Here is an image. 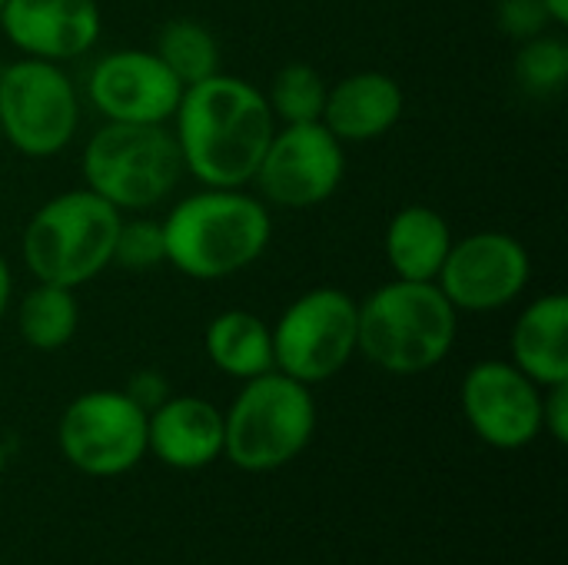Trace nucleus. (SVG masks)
Listing matches in <instances>:
<instances>
[{
	"mask_svg": "<svg viewBox=\"0 0 568 565\" xmlns=\"http://www.w3.org/2000/svg\"><path fill=\"white\" fill-rule=\"evenodd\" d=\"M183 83L143 47L106 50L87 73V100L106 123H170Z\"/></svg>",
	"mask_w": 568,
	"mask_h": 565,
	"instance_id": "obj_13",
	"label": "nucleus"
},
{
	"mask_svg": "<svg viewBox=\"0 0 568 565\" xmlns=\"http://www.w3.org/2000/svg\"><path fill=\"white\" fill-rule=\"evenodd\" d=\"M516 80L529 97H556L568 83V43L562 33H536L519 43Z\"/></svg>",
	"mask_w": 568,
	"mask_h": 565,
	"instance_id": "obj_23",
	"label": "nucleus"
},
{
	"mask_svg": "<svg viewBox=\"0 0 568 565\" xmlns=\"http://www.w3.org/2000/svg\"><path fill=\"white\" fill-rule=\"evenodd\" d=\"M153 53L170 67V73L190 87L220 70V40L216 33L193 17H173L160 27Z\"/></svg>",
	"mask_w": 568,
	"mask_h": 565,
	"instance_id": "obj_21",
	"label": "nucleus"
},
{
	"mask_svg": "<svg viewBox=\"0 0 568 565\" xmlns=\"http://www.w3.org/2000/svg\"><path fill=\"white\" fill-rule=\"evenodd\" d=\"M166 263V243L160 220L150 216H123L113 243V266L126 273H150Z\"/></svg>",
	"mask_w": 568,
	"mask_h": 565,
	"instance_id": "obj_24",
	"label": "nucleus"
},
{
	"mask_svg": "<svg viewBox=\"0 0 568 565\" xmlns=\"http://www.w3.org/2000/svg\"><path fill=\"white\" fill-rule=\"evenodd\" d=\"M126 393L150 413L153 406H160L166 396H170V390H166V383H163V376L160 373H153V370H143V373H136L133 376V383L126 386Z\"/></svg>",
	"mask_w": 568,
	"mask_h": 565,
	"instance_id": "obj_27",
	"label": "nucleus"
},
{
	"mask_svg": "<svg viewBox=\"0 0 568 565\" xmlns=\"http://www.w3.org/2000/svg\"><path fill=\"white\" fill-rule=\"evenodd\" d=\"M346 180V147L316 123H280L253 186L266 206L310 210L326 203Z\"/></svg>",
	"mask_w": 568,
	"mask_h": 565,
	"instance_id": "obj_10",
	"label": "nucleus"
},
{
	"mask_svg": "<svg viewBox=\"0 0 568 565\" xmlns=\"http://www.w3.org/2000/svg\"><path fill=\"white\" fill-rule=\"evenodd\" d=\"M203 350L213 370L230 380H253L273 370V330L250 310H223L206 323Z\"/></svg>",
	"mask_w": 568,
	"mask_h": 565,
	"instance_id": "obj_19",
	"label": "nucleus"
},
{
	"mask_svg": "<svg viewBox=\"0 0 568 565\" xmlns=\"http://www.w3.org/2000/svg\"><path fill=\"white\" fill-rule=\"evenodd\" d=\"M316 433V400L306 383L270 370L243 383L223 413V456L243 473L293 463Z\"/></svg>",
	"mask_w": 568,
	"mask_h": 565,
	"instance_id": "obj_6",
	"label": "nucleus"
},
{
	"mask_svg": "<svg viewBox=\"0 0 568 565\" xmlns=\"http://www.w3.org/2000/svg\"><path fill=\"white\" fill-rule=\"evenodd\" d=\"M83 186L113 210L146 213L160 206L183 176L170 123H100L80 157Z\"/></svg>",
	"mask_w": 568,
	"mask_h": 565,
	"instance_id": "obj_5",
	"label": "nucleus"
},
{
	"mask_svg": "<svg viewBox=\"0 0 568 565\" xmlns=\"http://www.w3.org/2000/svg\"><path fill=\"white\" fill-rule=\"evenodd\" d=\"M542 7L549 10V20L556 30L568 27V0H542Z\"/></svg>",
	"mask_w": 568,
	"mask_h": 565,
	"instance_id": "obj_29",
	"label": "nucleus"
},
{
	"mask_svg": "<svg viewBox=\"0 0 568 565\" xmlns=\"http://www.w3.org/2000/svg\"><path fill=\"white\" fill-rule=\"evenodd\" d=\"M63 460L93 480H113L146 456V410L126 390L80 393L60 416Z\"/></svg>",
	"mask_w": 568,
	"mask_h": 565,
	"instance_id": "obj_9",
	"label": "nucleus"
},
{
	"mask_svg": "<svg viewBox=\"0 0 568 565\" xmlns=\"http://www.w3.org/2000/svg\"><path fill=\"white\" fill-rule=\"evenodd\" d=\"M10 296H13V276H10V263L0 253V323L10 310Z\"/></svg>",
	"mask_w": 568,
	"mask_h": 565,
	"instance_id": "obj_28",
	"label": "nucleus"
},
{
	"mask_svg": "<svg viewBox=\"0 0 568 565\" xmlns=\"http://www.w3.org/2000/svg\"><path fill=\"white\" fill-rule=\"evenodd\" d=\"M459 403L469 430L493 450H526L542 433V386L513 360H479L469 366Z\"/></svg>",
	"mask_w": 568,
	"mask_h": 565,
	"instance_id": "obj_12",
	"label": "nucleus"
},
{
	"mask_svg": "<svg viewBox=\"0 0 568 565\" xmlns=\"http://www.w3.org/2000/svg\"><path fill=\"white\" fill-rule=\"evenodd\" d=\"M276 127L280 123L263 90L223 70L183 87L170 120L183 173H190L200 186L223 190L253 183Z\"/></svg>",
	"mask_w": 568,
	"mask_h": 565,
	"instance_id": "obj_1",
	"label": "nucleus"
},
{
	"mask_svg": "<svg viewBox=\"0 0 568 565\" xmlns=\"http://www.w3.org/2000/svg\"><path fill=\"white\" fill-rule=\"evenodd\" d=\"M3 3H7V0H0V7H3Z\"/></svg>",
	"mask_w": 568,
	"mask_h": 565,
	"instance_id": "obj_31",
	"label": "nucleus"
},
{
	"mask_svg": "<svg viewBox=\"0 0 568 565\" xmlns=\"http://www.w3.org/2000/svg\"><path fill=\"white\" fill-rule=\"evenodd\" d=\"M453 240V226L436 206L409 203L389 216L383 233V253L396 280L436 283Z\"/></svg>",
	"mask_w": 568,
	"mask_h": 565,
	"instance_id": "obj_18",
	"label": "nucleus"
},
{
	"mask_svg": "<svg viewBox=\"0 0 568 565\" xmlns=\"http://www.w3.org/2000/svg\"><path fill=\"white\" fill-rule=\"evenodd\" d=\"M509 360L542 390L568 383V296L542 293L523 306L509 333Z\"/></svg>",
	"mask_w": 568,
	"mask_h": 565,
	"instance_id": "obj_17",
	"label": "nucleus"
},
{
	"mask_svg": "<svg viewBox=\"0 0 568 565\" xmlns=\"http://www.w3.org/2000/svg\"><path fill=\"white\" fill-rule=\"evenodd\" d=\"M532 280L526 243L506 230H476L453 240L436 286L456 313H496L513 306Z\"/></svg>",
	"mask_w": 568,
	"mask_h": 565,
	"instance_id": "obj_11",
	"label": "nucleus"
},
{
	"mask_svg": "<svg viewBox=\"0 0 568 565\" xmlns=\"http://www.w3.org/2000/svg\"><path fill=\"white\" fill-rule=\"evenodd\" d=\"M459 336V313L436 283L389 280L359 300V340L376 370L423 376L446 363Z\"/></svg>",
	"mask_w": 568,
	"mask_h": 565,
	"instance_id": "obj_3",
	"label": "nucleus"
},
{
	"mask_svg": "<svg viewBox=\"0 0 568 565\" xmlns=\"http://www.w3.org/2000/svg\"><path fill=\"white\" fill-rule=\"evenodd\" d=\"M542 433H549L559 446L568 443V383L542 390Z\"/></svg>",
	"mask_w": 568,
	"mask_h": 565,
	"instance_id": "obj_26",
	"label": "nucleus"
},
{
	"mask_svg": "<svg viewBox=\"0 0 568 565\" xmlns=\"http://www.w3.org/2000/svg\"><path fill=\"white\" fill-rule=\"evenodd\" d=\"M80 90L63 63L17 57L0 67V133L20 157L50 160L80 133Z\"/></svg>",
	"mask_w": 568,
	"mask_h": 565,
	"instance_id": "obj_7",
	"label": "nucleus"
},
{
	"mask_svg": "<svg viewBox=\"0 0 568 565\" xmlns=\"http://www.w3.org/2000/svg\"><path fill=\"white\" fill-rule=\"evenodd\" d=\"M146 453L170 470H203L223 456V410L203 396H166L146 413Z\"/></svg>",
	"mask_w": 568,
	"mask_h": 565,
	"instance_id": "obj_16",
	"label": "nucleus"
},
{
	"mask_svg": "<svg viewBox=\"0 0 568 565\" xmlns=\"http://www.w3.org/2000/svg\"><path fill=\"white\" fill-rule=\"evenodd\" d=\"M273 370L316 386L339 376L356 356L359 300L339 286H313L276 316Z\"/></svg>",
	"mask_w": 568,
	"mask_h": 565,
	"instance_id": "obj_8",
	"label": "nucleus"
},
{
	"mask_svg": "<svg viewBox=\"0 0 568 565\" xmlns=\"http://www.w3.org/2000/svg\"><path fill=\"white\" fill-rule=\"evenodd\" d=\"M406 110V93L396 77L383 70H356L329 83L320 123L343 143L383 140Z\"/></svg>",
	"mask_w": 568,
	"mask_h": 565,
	"instance_id": "obj_15",
	"label": "nucleus"
},
{
	"mask_svg": "<svg viewBox=\"0 0 568 565\" xmlns=\"http://www.w3.org/2000/svg\"><path fill=\"white\" fill-rule=\"evenodd\" d=\"M326 93V77L310 63H283L263 90L276 123H316L323 117Z\"/></svg>",
	"mask_w": 568,
	"mask_h": 565,
	"instance_id": "obj_22",
	"label": "nucleus"
},
{
	"mask_svg": "<svg viewBox=\"0 0 568 565\" xmlns=\"http://www.w3.org/2000/svg\"><path fill=\"white\" fill-rule=\"evenodd\" d=\"M166 263L196 283H220L250 270L273 240L270 206L246 186H200L160 220Z\"/></svg>",
	"mask_w": 568,
	"mask_h": 565,
	"instance_id": "obj_2",
	"label": "nucleus"
},
{
	"mask_svg": "<svg viewBox=\"0 0 568 565\" xmlns=\"http://www.w3.org/2000/svg\"><path fill=\"white\" fill-rule=\"evenodd\" d=\"M120 220L123 213L93 190H63L30 213L20 233V260L37 283L80 290L113 266Z\"/></svg>",
	"mask_w": 568,
	"mask_h": 565,
	"instance_id": "obj_4",
	"label": "nucleus"
},
{
	"mask_svg": "<svg viewBox=\"0 0 568 565\" xmlns=\"http://www.w3.org/2000/svg\"><path fill=\"white\" fill-rule=\"evenodd\" d=\"M80 326V300L77 290L57 283H37L17 303V333L37 353L63 350Z\"/></svg>",
	"mask_w": 568,
	"mask_h": 565,
	"instance_id": "obj_20",
	"label": "nucleus"
},
{
	"mask_svg": "<svg viewBox=\"0 0 568 565\" xmlns=\"http://www.w3.org/2000/svg\"><path fill=\"white\" fill-rule=\"evenodd\" d=\"M496 23L516 43H523V40H529L536 33L556 30L552 20H549V10L542 7V0H499Z\"/></svg>",
	"mask_w": 568,
	"mask_h": 565,
	"instance_id": "obj_25",
	"label": "nucleus"
},
{
	"mask_svg": "<svg viewBox=\"0 0 568 565\" xmlns=\"http://www.w3.org/2000/svg\"><path fill=\"white\" fill-rule=\"evenodd\" d=\"M0 33L20 57L70 63L100 43L103 13L97 0H7Z\"/></svg>",
	"mask_w": 568,
	"mask_h": 565,
	"instance_id": "obj_14",
	"label": "nucleus"
},
{
	"mask_svg": "<svg viewBox=\"0 0 568 565\" xmlns=\"http://www.w3.org/2000/svg\"><path fill=\"white\" fill-rule=\"evenodd\" d=\"M0 147H3V133H0Z\"/></svg>",
	"mask_w": 568,
	"mask_h": 565,
	"instance_id": "obj_30",
	"label": "nucleus"
}]
</instances>
